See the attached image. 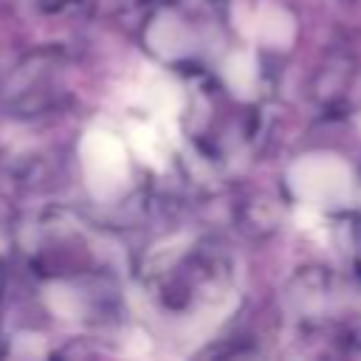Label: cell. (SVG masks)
<instances>
[{
    "label": "cell",
    "instance_id": "obj_3",
    "mask_svg": "<svg viewBox=\"0 0 361 361\" xmlns=\"http://www.w3.org/2000/svg\"><path fill=\"white\" fill-rule=\"evenodd\" d=\"M254 34H257L259 42H265L271 48H285L293 39V20L285 8L265 6L254 17Z\"/></svg>",
    "mask_w": 361,
    "mask_h": 361
},
{
    "label": "cell",
    "instance_id": "obj_4",
    "mask_svg": "<svg viewBox=\"0 0 361 361\" xmlns=\"http://www.w3.org/2000/svg\"><path fill=\"white\" fill-rule=\"evenodd\" d=\"M149 42L158 54L164 56H178L186 48V28L175 20V17H161L152 28H149Z\"/></svg>",
    "mask_w": 361,
    "mask_h": 361
},
{
    "label": "cell",
    "instance_id": "obj_2",
    "mask_svg": "<svg viewBox=\"0 0 361 361\" xmlns=\"http://www.w3.org/2000/svg\"><path fill=\"white\" fill-rule=\"evenodd\" d=\"M82 164L87 172L90 186L99 195H110L121 186V180L127 178V152L124 144L104 133V130H93L85 135L82 141Z\"/></svg>",
    "mask_w": 361,
    "mask_h": 361
},
{
    "label": "cell",
    "instance_id": "obj_5",
    "mask_svg": "<svg viewBox=\"0 0 361 361\" xmlns=\"http://www.w3.org/2000/svg\"><path fill=\"white\" fill-rule=\"evenodd\" d=\"M223 76H226V82H228V87L234 93L248 96L254 90V85H257V71H254L251 54H245V51L231 54L228 62H226V68H223Z\"/></svg>",
    "mask_w": 361,
    "mask_h": 361
},
{
    "label": "cell",
    "instance_id": "obj_1",
    "mask_svg": "<svg viewBox=\"0 0 361 361\" xmlns=\"http://www.w3.org/2000/svg\"><path fill=\"white\" fill-rule=\"evenodd\" d=\"M293 195L307 206L341 203L350 195L353 172L336 155H305L288 172Z\"/></svg>",
    "mask_w": 361,
    "mask_h": 361
}]
</instances>
